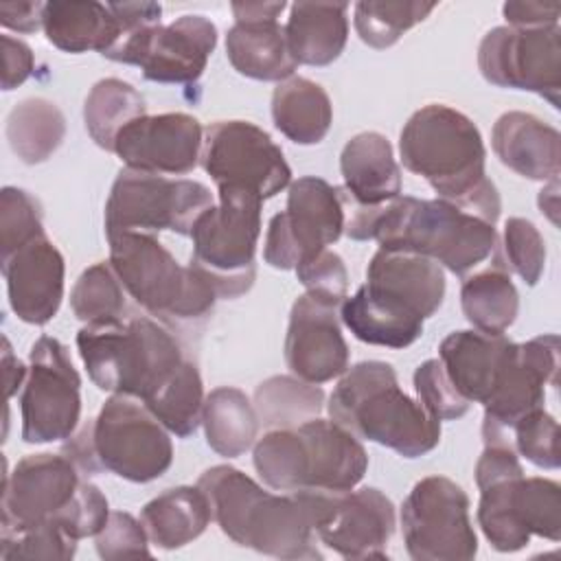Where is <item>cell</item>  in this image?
<instances>
[{
  "label": "cell",
  "mask_w": 561,
  "mask_h": 561,
  "mask_svg": "<svg viewBox=\"0 0 561 561\" xmlns=\"http://www.w3.org/2000/svg\"><path fill=\"white\" fill-rule=\"evenodd\" d=\"M399 153L403 167L427 180L440 199L497 224L502 199L486 178V149L469 116L443 103L416 110L401 129Z\"/></svg>",
  "instance_id": "6da1fadb"
},
{
  "label": "cell",
  "mask_w": 561,
  "mask_h": 561,
  "mask_svg": "<svg viewBox=\"0 0 561 561\" xmlns=\"http://www.w3.org/2000/svg\"><path fill=\"white\" fill-rule=\"evenodd\" d=\"M445 298L443 267L421 254L379 248L366 283L340 305V320L366 344L405 348L423 333Z\"/></svg>",
  "instance_id": "7a4b0ae2"
},
{
  "label": "cell",
  "mask_w": 561,
  "mask_h": 561,
  "mask_svg": "<svg viewBox=\"0 0 561 561\" xmlns=\"http://www.w3.org/2000/svg\"><path fill=\"white\" fill-rule=\"evenodd\" d=\"M197 486L219 530L234 543L276 559L322 557L307 504L296 491L274 495L230 465L206 469Z\"/></svg>",
  "instance_id": "3957f363"
},
{
  "label": "cell",
  "mask_w": 561,
  "mask_h": 561,
  "mask_svg": "<svg viewBox=\"0 0 561 561\" xmlns=\"http://www.w3.org/2000/svg\"><path fill=\"white\" fill-rule=\"evenodd\" d=\"M327 410L331 421L357 438L390 447L403 458L425 456L440 440V421L399 388L397 373L386 362L346 368Z\"/></svg>",
  "instance_id": "277c9868"
},
{
  "label": "cell",
  "mask_w": 561,
  "mask_h": 561,
  "mask_svg": "<svg viewBox=\"0 0 561 561\" xmlns=\"http://www.w3.org/2000/svg\"><path fill=\"white\" fill-rule=\"evenodd\" d=\"M252 462L276 491H351L368 469V454L355 434L318 416L265 432L254 443Z\"/></svg>",
  "instance_id": "5b68a950"
},
{
  "label": "cell",
  "mask_w": 561,
  "mask_h": 561,
  "mask_svg": "<svg viewBox=\"0 0 561 561\" xmlns=\"http://www.w3.org/2000/svg\"><path fill=\"white\" fill-rule=\"evenodd\" d=\"M370 239L383 250L427 256L456 276H467L497 248L495 226L440 197L410 195H399L377 210Z\"/></svg>",
  "instance_id": "8992f818"
},
{
  "label": "cell",
  "mask_w": 561,
  "mask_h": 561,
  "mask_svg": "<svg viewBox=\"0 0 561 561\" xmlns=\"http://www.w3.org/2000/svg\"><path fill=\"white\" fill-rule=\"evenodd\" d=\"M77 348L96 388L138 401L184 362L173 333L147 316L88 322L77 333Z\"/></svg>",
  "instance_id": "52a82bcc"
},
{
  "label": "cell",
  "mask_w": 561,
  "mask_h": 561,
  "mask_svg": "<svg viewBox=\"0 0 561 561\" xmlns=\"http://www.w3.org/2000/svg\"><path fill=\"white\" fill-rule=\"evenodd\" d=\"M110 265L127 294L167 324H188L210 316L217 294L191 265L149 232L110 234Z\"/></svg>",
  "instance_id": "ba28073f"
},
{
  "label": "cell",
  "mask_w": 561,
  "mask_h": 561,
  "mask_svg": "<svg viewBox=\"0 0 561 561\" xmlns=\"http://www.w3.org/2000/svg\"><path fill=\"white\" fill-rule=\"evenodd\" d=\"M219 204L199 215L191 230V267L217 298H239L256 278V241L263 199L237 186H219Z\"/></svg>",
  "instance_id": "9c48e42d"
},
{
  "label": "cell",
  "mask_w": 561,
  "mask_h": 561,
  "mask_svg": "<svg viewBox=\"0 0 561 561\" xmlns=\"http://www.w3.org/2000/svg\"><path fill=\"white\" fill-rule=\"evenodd\" d=\"M215 204L197 180H175L158 173L121 169L105 202V234L173 230L191 234L195 221Z\"/></svg>",
  "instance_id": "30bf717a"
},
{
  "label": "cell",
  "mask_w": 561,
  "mask_h": 561,
  "mask_svg": "<svg viewBox=\"0 0 561 561\" xmlns=\"http://www.w3.org/2000/svg\"><path fill=\"white\" fill-rule=\"evenodd\" d=\"M169 434L145 403L127 394H112L92 419L99 469L129 482H151L173 462Z\"/></svg>",
  "instance_id": "8fae6325"
},
{
  "label": "cell",
  "mask_w": 561,
  "mask_h": 561,
  "mask_svg": "<svg viewBox=\"0 0 561 561\" xmlns=\"http://www.w3.org/2000/svg\"><path fill=\"white\" fill-rule=\"evenodd\" d=\"M401 530L414 561H469L478 554L469 495L445 476H427L412 486L401 504Z\"/></svg>",
  "instance_id": "7c38bea8"
},
{
  "label": "cell",
  "mask_w": 561,
  "mask_h": 561,
  "mask_svg": "<svg viewBox=\"0 0 561 561\" xmlns=\"http://www.w3.org/2000/svg\"><path fill=\"white\" fill-rule=\"evenodd\" d=\"M20 394L22 440L31 445L70 438L81 419V377L68 348L50 335L33 342Z\"/></svg>",
  "instance_id": "4fadbf2b"
},
{
  "label": "cell",
  "mask_w": 561,
  "mask_h": 561,
  "mask_svg": "<svg viewBox=\"0 0 561 561\" xmlns=\"http://www.w3.org/2000/svg\"><path fill=\"white\" fill-rule=\"evenodd\" d=\"M307 504L316 537L344 559H386L394 506L375 486L359 491H296Z\"/></svg>",
  "instance_id": "5bb4252c"
},
{
  "label": "cell",
  "mask_w": 561,
  "mask_h": 561,
  "mask_svg": "<svg viewBox=\"0 0 561 561\" xmlns=\"http://www.w3.org/2000/svg\"><path fill=\"white\" fill-rule=\"evenodd\" d=\"M559 340L554 333L537 335L524 344L511 342L502 357L493 390L484 401V445L511 447L513 425L528 412L543 408L546 386H557Z\"/></svg>",
  "instance_id": "9a60e30c"
},
{
  "label": "cell",
  "mask_w": 561,
  "mask_h": 561,
  "mask_svg": "<svg viewBox=\"0 0 561 561\" xmlns=\"http://www.w3.org/2000/svg\"><path fill=\"white\" fill-rule=\"evenodd\" d=\"M199 162L219 186L270 199L291 182L283 149L250 121H215L204 129Z\"/></svg>",
  "instance_id": "2e32d148"
},
{
  "label": "cell",
  "mask_w": 561,
  "mask_h": 561,
  "mask_svg": "<svg viewBox=\"0 0 561 561\" xmlns=\"http://www.w3.org/2000/svg\"><path fill=\"white\" fill-rule=\"evenodd\" d=\"M217 46V26L197 13H186L169 24H151L123 35L103 57L131 64L156 83H193Z\"/></svg>",
  "instance_id": "e0dca14e"
},
{
  "label": "cell",
  "mask_w": 561,
  "mask_h": 561,
  "mask_svg": "<svg viewBox=\"0 0 561 561\" xmlns=\"http://www.w3.org/2000/svg\"><path fill=\"white\" fill-rule=\"evenodd\" d=\"M344 232L337 186L316 175L289 184L287 208L270 219L263 259L276 270H296L305 259L327 250Z\"/></svg>",
  "instance_id": "ac0fdd59"
},
{
  "label": "cell",
  "mask_w": 561,
  "mask_h": 561,
  "mask_svg": "<svg viewBox=\"0 0 561 561\" xmlns=\"http://www.w3.org/2000/svg\"><path fill=\"white\" fill-rule=\"evenodd\" d=\"M478 524L497 552H517L530 537L561 539V486L550 478H508L480 489Z\"/></svg>",
  "instance_id": "d6986e66"
},
{
  "label": "cell",
  "mask_w": 561,
  "mask_h": 561,
  "mask_svg": "<svg viewBox=\"0 0 561 561\" xmlns=\"http://www.w3.org/2000/svg\"><path fill=\"white\" fill-rule=\"evenodd\" d=\"M561 28H491L478 46V68L497 88L528 90L559 110Z\"/></svg>",
  "instance_id": "ffe728a7"
},
{
  "label": "cell",
  "mask_w": 561,
  "mask_h": 561,
  "mask_svg": "<svg viewBox=\"0 0 561 561\" xmlns=\"http://www.w3.org/2000/svg\"><path fill=\"white\" fill-rule=\"evenodd\" d=\"M337 307L313 294H302L291 305L283 351L287 368L298 379L320 386L346 373L348 344Z\"/></svg>",
  "instance_id": "44dd1931"
},
{
  "label": "cell",
  "mask_w": 561,
  "mask_h": 561,
  "mask_svg": "<svg viewBox=\"0 0 561 561\" xmlns=\"http://www.w3.org/2000/svg\"><path fill=\"white\" fill-rule=\"evenodd\" d=\"M202 142L204 129L195 116L184 112L145 114L118 134L114 153L127 169L184 175L197 167Z\"/></svg>",
  "instance_id": "7402d4cb"
},
{
  "label": "cell",
  "mask_w": 561,
  "mask_h": 561,
  "mask_svg": "<svg viewBox=\"0 0 561 561\" xmlns=\"http://www.w3.org/2000/svg\"><path fill=\"white\" fill-rule=\"evenodd\" d=\"M81 471L66 454H31L4 473L2 526L55 519L75 500Z\"/></svg>",
  "instance_id": "603a6c76"
},
{
  "label": "cell",
  "mask_w": 561,
  "mask_h": 561,
  "mask_svg": "<svg viewBox=\"0 0 561 561\" xmlns=\"http://www.w3.org/2000/svg\"><path fill=\"white\" fill-rule=\"evenodd\" d=\"M9 305L26 324L50 322L64 298L66 263L46 232L33 237L9 256H2Z\"/></svg>",
  "instance_id": "cb8c5ba5"
},
{
  "label": "cell",
  "mask_w": 561,
  "mask_h": 561,
  "mask_svg": "<svg viewBox=\"0 0 561 561\" xmlns=\"http://www.w3.org/2000/svg\"><path fill=\"white\" fill-rule=\"evenodd\" d=\"M491 147L500 162L522 178L550 182L561 169L559 131L528 112H504L491 129Z\"/></svg>",
  "instance_id": "d4e9b609"
},
{
  "label": "cell",
  "mask_w": 561,
  "mask_h": 561,
  "mask_svg": "<svg viewBox=\"0 0 561 561\" xmlns=\"http://www.w3.org/2000/svg\"><path fill=\"white\" fill-rule=\"evenodd\" d=\"M346 195L359 206H383L401 195V169L390 140L379 131L355 134L340 153Z\"/></svg>",
  "instance_id": "484cf974"
},
{
  "label": "cell",
  "mask_w": 561,
  "mask_h": 561,
  "mask_svg": "<svg viewBox=\"0 0 561 561\" xmlns=\"http://www.w3.org/2000/svg\"><path fill=\"white\" fill-rule=\"evenodd\" d=\"M504 335H489L482 331H454L438 346V359L454 383L456 392L469 403L489 399L506 346Z\"/></svg>",
  "instance_id": "4316f807"
},
{
  "label": "cell",
  "mask_w": 561,
  "mask_h": 561,
  "mask_svg": "<svg viewBox=\"0 0 561 561\" xmlns=\"http://www.w3.org/2000/svg\"><path fill=\"white\" fill-rule=\"evenodd\" d=\"M346 2H294L285 24V39L296 64L329 66L348 39Z\"/></svg>",
  "instance_id": "83f0119b"
},
{
  "label": "cell",
  "mask_w": 561,
  "mask_h": 561,
  "mask_svg": "<svg viewBox=\"0 0 561 561\" xmlns=\"http://www.w3.org/2000/svg\"><path fill=\"white\" fill-rule=\"evenodd\" d=\"M46 39L64 53L96 50L105 55L121 37V24L107 4L55 0L44 4Z\"/></svg>",
  "instance_id": "f1b7e54d"
},
{
  "label": "cell",
  "mask_w": 561,
  "mask_h": 561,
  "mask_svg": "<svg viewBox=\"0 0 561 561\" xmlns=\"http://www.w3.org/2000/svg\"><path fill=\"white\" fill-rule=\"evenodd\" d=\"M226 55L239 75L256 81L280 83L298 68L278 20L234 22L226 35Z\"/></svg>",
  "instance_id": "f546056e"
},
{
  "label": "cell",
  "mask_w": 561,
  "mask_h": 561,
  "mask_svg": "<svg viewBox=\"0 0 561 561\" xmlns=\"http://www.w3.org/2000/svg\"><path fill=\"white\" fill-rule=\"evenodd\" d=\"M213 513L199 486H173L149 500L140 522L149 539L162 550H175L197 539L210 524Z\"/></svg>",
  "instance_id": "4dcf8cb0"
},
{
  "label": "cell",
  "mask_w": 561,
  "mask_h": 561,
  "mask_svg": "<svg viewBox=\"0 0 561 561\" xmlns=\"http://www.w3.org/2000/svg\"><path fill=\"white\" fill-rule=\"evenodd\" d=\"M272 118L276 129L296 145H318L331 129L333 105L327 90L307 79L289 77L272 92Z\"/></svg>",
  "instance_id": "1f68e13d"
},
{
  "label": "cell",
  "mask_w": 561,
  "mask_h": 561,
  "mask_svg": "<svg viewBox=\"0 0 561 561\" xmlns=\"http://www.w3.org/2000/svg\"><path fill=\"white\" fill-rule=\"evenodd\" d=\"M202 425L206 443L224 458H237L256 443L259 416L248 394L234 386H219L204 399Z\"/></svg>",
  "instance_id": "d6a6232c"
},
{
  "label": "cell",
  "mask_w": 561,
  "mask_h": 561,
  "mask_svg": "<svg viewBox=\"0 0 561 561\" xmlns=\"http://www.w3.org/2000/svg\"><path fill=\"white\" fill-rule=\"evenodd\" d=\"M462 313L476 331L504 335L519 311V294L508 270L495 263L473 276H467L460 287Z\"/></svg>",
  "instance_id": "836d02e7"
},
{
  "label": "cell",
  "mask_w": 561,
  "mask_h": 561,
  "mask_svg": "<svg viewBox=\"0 0 561 561\" xmlns=\"http://www.w3.org/2000/svg\"><path fill=\"white\" fill-rule=\"evenodd\" d=\"M66 118L42 96L20 101L7 116V140L24 164L46 162L64 142Z\"/></svg>",
  "instance_id": "e575fe53"
},
{
  "label": "cell",
  "mask_w": 561,
  "mask_h": 561,
  "mask_svg": "<svg viewBox=\"0 0 561 561\" xmlns=\"http://www.w3.org/2000/svg\"><path fill=\"white\" fill-rule=\"evenodd\" d=\"M147 114L142 94L127 81L107 77L96 81L83 103V123L90 138L114 153L118 134L136 118Z\"/></svg>",
  "instance_id": "d590c367"
},
{
  "label": "cell",
  "mask_w": 561,
  "mask_h": 561,
  "mask_svg": "<svg viewBox=\"0 0 561 561\" xmlns=\"http://www.w3.org/2000/svg\"><path fill=\"white\" fill-rule=\"evenodd\" d=\"M252 403L259 423L265 427H298L320 416L324 392L320 386L302 381L296 375H274L256 386Z\"/></svg>",
  "instance_id": "8d00e7d4"
},
{
  "label": "cell",
  "mask_w": 561,
  "mask_h": 561,
  "mask_svg": "<svg viewBox=\"0 0 561 561\" xmlns=\"http://www.w3.org/2000/svg\"><path fill=\"white\" fill-rule=\"evenodd\" d=\"M204 399L199 370L193 362L184 359L142 403L171 434L186 438L202 423Z\"/></svg>",
  "instance_id": "74e56055"
},
{
  "label": "cell",
  "mask_w": 561,
  "mask_h": 561,
  "mask_svg": "<svg viewBox=\"0 0 561 561\" xmlns=\"http://www.w3.org/2000/svg\"><path fill=\"white\" fill-rule=\"evenodd\" d=\"M436 2H357L353 9L355 31L370 48H388L401 39L405 31L423 22Z\"/></svg>",
  "instance_id": "f35d334b"
},
{
  "label": "cell",
  "mask_w": 561,
  "mask_h": 561,
  "mask_svg": "<svg viewBox=\"0 0 561 561\" xmlns=\"http://www.w3.org/2000/svg\"><path fill=\"white\" fill-rule=\"evenodd\" d=\"M123 285L110 263L101 261L90 265L77 278L70 291L72 313L81 322H99L123 318L125 294Z\"/></svg>",
  "instance_id": "ab89813d"
},
{
  "label": "cell",
  "mask_w": 561,
  "mask_h": 561,
  "mask_svg": "<svg viewBox=\"0 0 561 561\" xmlns=\"http://www.w3.org/2000/svg\"><path fill=\"white\" fill-rule=\"evenodd\" d=\"M77 539H72L55 519L26 526H0V557L11 559H72Z\"/></svg>",
  "instance_id": "60d3db41"
},
{
  "label": "cell",
  "mask_w": 561,
  "mask_h": 561,
  "mask_svg": "<svg viewBox=\"0 0 561 561\" xmlns=\"http://www.w3.org/2000/svg\"><path fill=\"white\" fill-rule=\"evenodd\" d=\"M44 232L42 206L24 188L4 186L0 193V248L2 256Z\"/></svg>",
  "instance_id": "b9f144b4"
},
{
  "label": "cell",
  "mask_w": 561,
  "mask_h": 561,
  "mask_svg": "<svg viewBox=\"0 0 561 561\" xmlns=\"http://www.w3.org/2000/svg\"><path fill=\"white\" fill-rule=\"evenodd\" d=\"M513 449L539 469H557L559 458V423L543 408L524 414L511 430Z\"/></svg>",
  "instance_id": "7bdbcfd3"
},
{
  "label": "cell",
  "mask_w": 561,
  "mask_h": 561,
  "mask_svg": "<svg viewBox=\"0 0 561 561\" xmlns=\"http://www.w3.org/2000/svg\"><path fill=\"white\" fill-rule=\"evenodd\" d=\"M504 267L513 270L526 285L535 287L546 267V243L537 226L524 217L504 224Z\"/></svg>",
  "instance_id": "ee69618b"
},
{
  "label": "cell",
  "mask_w": 561,
  "mask_h": 561,
  "mask_svg": "<svg viewBox=\"0 0 561 561\" xmlns=\"http://www.w3.org/2000/svg\"><path fill=\"white\" fill-rule=\"evenodd\" d=\"M414 390L419 403L438 421H456L471 408V403L456 392L440 359H425L414 370Z\"/></svg>",
  "instance_id": "f6af8a7d"
},
{
  "label": "cell",
  "mask_w": 561,
  "mask_h": 561,
  "mask_svg": "<svg viewBox=\"0 0 561 561\" xmlns=\"http://www.w3.org/2000/svg\"><path fill=\"white\" fill-rule=\"evenodd\" d=\"M149 535L134 515L123 511H110L107 522L94 535V546L101 559H131V557H151Z\"/></svg>",
  "instance_id": "bcb514c9"
},
{
  "label": "cell",
  "mask_w": 561,
  "mask_h": 561,
  "mask_svg": "<svg viewBox=\"0 0 561 561\" xmlns=\"http://www.w3.org/2000/svg\"><path fill=\"white\" fill-rule=\"evenodd\" d=\"M298 280L307 287V294L320 296L335 305H342L348 289V274L342 256L333 250H322L296 265Z\"/></svg>",
  "instance_id": "7dc6e473"
},
{
  "label": "cell",
  "mask_w": 561,
  "mask_h": 561,
  "mask_svg": "<svg viewBox=\"0 0 561 561\" xmlns=\"http://www.w3.org/2000/svg\"><path fill=\"white\" fill-rule=\"evenodd\" d=\"M107 517H110V506L105 495L99 491V486L83 480L70 506L61 515H57L55 522L72 539L79 541L83 537H94L103 528Z\"/></svg>",
  "instance_id": "c3c4849f"
},
{
  "label": "cell",
  "mask_w": 561,
  "mask_h": 561,
  "mask_svg": "<svg viewBox=\"0 0 561 561\" xmlns=\"http://www.w3.org/2000/svg\"><path fill=\"white\" fill-rule=\"evenodd\" d=\"M519 476H524V469L519 465L515 449L500 447V445H484V451L476 462L478 489H484L489 484H495L508 478H519Z\"/></svg>",
  "instance_id": "681fc988"
},
{
  "label": "cell",
  "mask_w": 561,
  "mask_h": 561,
  "mask_svg": "<svg viewBox=\"0 0 561 561\" xmlns=\"http://www.w3.org/2000/svg\"><path fill=\"white\" fill-rule=\"evenodd\" d=\"M2 90H13L20 83H24L35 68V57L33 50L26 42L2 35Z\"/></svg>",
  "instance_id": "f907efd6"
},
{
  "label": "cell",
  "mask_w": 561,
  "mask_h": 561,
  "mask_svg": "<svg viewBox=\"0 0 561 561\" xmlns=\"http://www.w3.org/2000/svg\"><path fill=\"white\" fill-rule=\"evenodd\" d=\"M502 13L513 28H543L557 26L561 4L559 2H506Z\"/></svg>",
  "instance_id": "816d5d0a"
},
{
  "label": "cell",
  "mask_w": 561,
  "mask_h": 561,
  "mask_svg": "<svg viewBox=\"0 0 561 561\" xmlns=\"http://www.w3.org/2000/svg\"><path fill=\"white\" fill-rule=\"evenodd\" d=\"M107 7L121 24V37L145 26L160 24L162 15V7L156 2H110Z\"/></svg>",
  "instance_id": "f5cc1de1"
},
{
  "label": "cell",
  "mask_w": 561,
  "mask_h": 561,
  "mask_svg": "<svg viewBox=\"0 0 561 561\" xmlns=\"http://www.w3.org/2000/svg\"><path fill=\"white\" fill-rule=\"evenodd\" d=\"M46 2H2L0 22L4 28L18 33H35L44 22Z\"/></svg>",
  "instance_id": "db71d44e"
},
{
  "label": "cell",
  "mask_w": 561,
  "mask_h": 561,
  "mask_svg": "<svg viewBox=\"0 0 561 561\" xmlns=\"http://www.w3.org/2000/svg\"><path fill=\"white\" fill-rule=\"evenodd\" d=\"M285 2H232L234 22H254V20H278L285 11Z\"/></svg>",
  "instance_id": "11a10c76"
},
{
  "label": "cell",
  "mask_w": 561,
  "mask_h": 561,
  "mask_svg": "<svg viewBox=\"0 0 561 561\" xmlns=\"http://www.w3.org/2000/svg\"><path fill=\"white\" fill-rule=\"evenodd\" d=\"M2 366H4V386H7V399L15 394V390L22 386V381L28 375V368L18 359L7 337H2Z\"/></svg>",
  "instance_id": "9f6ffc18"
},
{
  "label": "cell",
  "mask_w": 561,
  "mask_h": 561,
  "mask_svg": "<svg viewBox=\"0 0 561 561\" xmlns=\"http://www.w3.org/2000/svg\"><path fill=\"white\" fill-rule=\"evenodd\" d=\"M537 204H539V210L557 226V224H559V217H557V210H559V178L550 180V182L539 191Z\"/></svg>",
  "instance_id": "6f0895ef"
}]
</instances>
